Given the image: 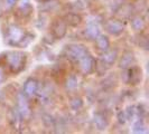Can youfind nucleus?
Returning a JSON list of instances; mask_svg holds the SVG:
<instances>
[{"label": "nucleus", "mask_w": 149, "mask_h": 134, "mask_svg": "<svg viewBox=\"0 0 149 134\" xmlns=\"http://www.w3.org/2000/svg\"><path fill=\"white\" fill-rule=\"evenodd\" d=\"M39 1H47V0H39Z\"/></svg>", "instance_id": "nucleus-10"}, {"label": "nucleus", "mask_w": 149, "mask_h": 134, "mask_svg": "<svg viewBox=\"0 0 149 134\" xmlns=\"http://www.w3.org/2000/svg\"><path fill=\"white\" fill-rule=\"evenodd\" d=\"M105 58H103V63H107V64H109V65H111L112 63H114V59H116V52H114V55H113V52H109L105 54Z\"/></svg>", "instance_id": "nucleus-9"}, {"label": "nucleus", "mask_w": 149, "mask_h": 134, "mask_svg": "<svg viewBox=\"0 0 149 134\" xmlns=\"http://www.w3.org/2000/svg\"><path fill=\"white\" fill-rule=\"evenodd\" d=\"M88 54L86 48L82 45H71L66 48L67 58L74 61H80Z\"/></svg>", "instance_id": "nucleus-1"}, {"label": "nucleus", "mask_w": 149, "mask_h": 134, "mask_svg": "<svg viewBox=\"0 0 149 134\" xmlns=\"http://www.w3.org/2000/svg\"><path fill=\"white\" fill-rule=\"evenodd\" d=\"M97 48L100 50H107L108 47H109V41L107 37L104 36H100V37L97 39Z\"/></svg>", "instance_id": "nucleus-5"}, {"label": "nucleus", "mask_w": 149, "mask_h": 134, "mask_svg": "<svg viewBox=\"0 0 149 134\" xmlns=\"http://www.w3.org/2000/svg\"><path fill=\"white\" fill-rule=\"evenodd\" d=\"M108 28H109V31H110V32H112L113 29H118V31L121 32L122 29H123V27L121 26V23H120L119 21H117V20H114V21H110Z\"/></svg>", "instance_id": "nucleus-7"}, {"label": "nucleus", "mask_w": 149, "mask_h": 134, "mask_svg": "<svg viewBox=\"0 0 149 134\" xmlns=\"http://www.w3.org/2000/svg\"><path fill=\"white\" fill-rule=\"evenodd\" d=\"M37 90V82L34 79H29L25 84V94L26 95H33Z\"/></svg>", "instance_id": "nucleus-4"}, {"label": "nucleus", "mask_w": 149, "mask_h": 134, "mask_svg": "<svg viewBox=\"0 0 149 134\" xmlns=\"http://www.w3.org/2000/svg\"><path fill=\"white\" fill-rule=\"evenodd\" d=\"M65 30H66V26H65V22L64 21H57L53 25V34L56 36V37H63L64 34H65Z\"/></svg>", "instance_id": "nucleus-3"}, {"label": "nucleus", "mask_w": 149, "mask_h": 134, "mask_svg": "<svg viewBox=\"0 0 149 134\" xmlns=\"http://www.w3.org/2000/svg\"><path fill=\"white\" fill-rule=\"evenodd\" d=\"M66 22L68 25H77L81 22V17L77 16L76 14H70L66 16Z\"/></svg>", "instance_id": "nucleus-6"}, {"label": "nucleus", "mask_w": 149, "mask_h": 134, "mask_svg": "<svg viewBox=\"0 0 149 134\" xmlns=\"http://www.w3.org/2000/svg\"><path fill=\"white\" fill-rule=\"evenodd\" d=\"M8 63L13 70L18 72L25 65V55L22 52H11L8 55Z\"/></svg>", "instance_id": "nucleus-2"}, {"label": "nucleus", "mask_w": 149, "mask_h": 134, "mask_svg": "<svg viewBox=\"0 0 149 134\" xmlns=\"http://www.w3.org/2000/svg\"><path fill=\"white\" fill-rule=\"evenodd\" d=\"M129 58H127V55H125L122 57V60H121V67H129L131 66V63L134 60V57H132V54H129L128 56Z\"/></svg>", "instance_id": "nucleus-8"}]
</instances>
